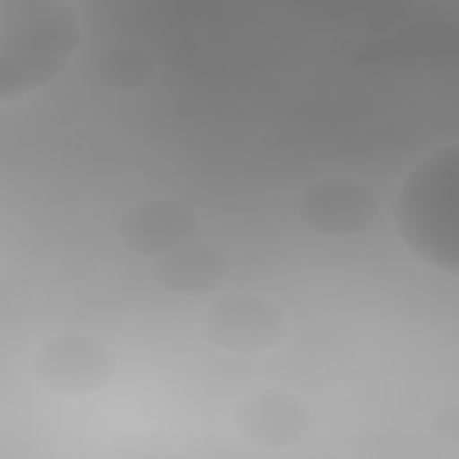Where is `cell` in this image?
Here are the masks:
<instances>
[{
  "instance_id": "6da1fadb",
  "label": "cell",
  "mask_w": 459,
  "mask_h": 459,
  "mask_svg": "<svg viewBox=\"0 0 459 459\" xmlns=\"http://www.w3.org/2000/svg\"><path fill=\"white\" fill-rule=\"evenodd\" d=\"M82 41L75 4L9 0L0 5V100L20 102L52 84Z\"/></svg>"
},
{
  "instance_id": "7a4b0ae2",
  "label": "cell",
  "mask_w": 459,
  "mask_h": 459,
  "mask_svg": "<svg viewBox=\"0 0 459 459\" xmlns=\"http://www.w3.org/2000/svg\"><path fill=\"white\" fill-rule=\"evenodd\" d=\"M457 143H443L403 178L393 204L407 249L439 273L457 274Z\"/></svg>"
},
{
  "instance_id": "3957f363",
  "label": "cell",
  "mask_w": 459,
  "mask_h": 459,
  "mask_svg": "<svg viewBox=\"0 0 459 459\" xmlns=\"http://www.w3.org/2000/svg\"><path fill=\"white\" fill-rule=\"evenodd\" d=\"M210 346L231 355H260L287 335V316L280 303L256 292H231L212 301L201 317Z\"/></svg>"
},
{
  "instance_id": "277c9868",
  "label": "cell",
  "mask_w": 459,
  "mask_h": 459,
  "mask_svg": "<svg viewBox=\"0 0 459 459\" xmlns=\"http://www.w3.org/2000/svg\"><path fill=\"white\" fill-rule=\"evenodd\" d=\"M30 369L43 389L77 398L104 391L115 378L117 360L97 337L68 332L41 342Z\"/></svg>"
},
{
  "instance_id": "5b68a950",
  "label": "cell",
  "mask_w": 459,
  "mask_h": 459,
  "mask_svg": "<svg viewBox=\"0 0 459 459\" xmlns=\"http://www.w3.org/2000/svg\"><path fill=\"white\" fill-rule=\"evenodd\" d=\"M380 203L369 183L348 174L325 176L303 188L298 215L314 233L346 238L368 231L378 217Z\"/></svg>"
},
{
  "instance_id": "8992f818",
  "label": "cell",
  "mask_w": 459,
  "mask_h": 459,
  "mask_svg": "<svg viewBox=\"0 0 459 459\" xmlns=\"http://www.w3.org/2000/svg\"><path fill=\"white\" fill-rule=\"evenodd\" d=\"M237 436L265 450L292 448L312 430L308 403L285 389H260L244 396L231 412Z\"/></svg>"
},
{
  "instance_id": "52a82bcc",
  "label": "cell",
  "mask_w": 459,
  "mask_h": 459,
  "mask_svg": "<svg viewBox=\"0 0 459 459\" xmlns=\"http://www.w3.org/2000/svg\"><path fill=\"white\" fill-rule=\"evenodd\" d=\"M117 231L126 249L156 260L195 244L201 235V222L190 204L160 195L131 204L122 213Z\"/></svg>"
},
{
  "instance_id": "ba28073f",
  "label": "cell",
  "mask_w": 459,
  "mask_h": 459,
  "mask_svg": "<svg viewBox=\"0 0 459 459\" xmlns=\"http://www.w3.org/2000/svg\"><path fill=\"white\" fill-rule=\"evenodd\" d=\"M228 274L224 255L206 244H190L152 262V281L169 294L204 296L221 287Z\"/></svg>"
},
{
  "instance_id": "9c48e42d",
  "label": "cell",
  "mask_w": 459,
  "mask_h": 459,
  "mask_svg": "<svg viewBox=\"0 0 459 459\" xmlns=\"http://www.w3.org/2000/svg\"><path fill=\"white\" fill-rule=\"evenodd\" d=\"M152 52L138 43H115L102 50L95 61V77L115 91H136L156 75Z\"/></svg>"
},
{
  "instance_id": "30bf717a",
  "label": "cell",
  "mask_w": 459,
  "mask_h": 459,
  "mask_svg": "<svg viewBox=\"0 0 459 459\" xmlns=\"http://www.w3.org/2000/svg\"><path fill=\"white\" fill-rule=\"evenodd\" d=\"M434 434L443 441H457V407H441L432 418Z\"/></svg>"
}]
</instances>
